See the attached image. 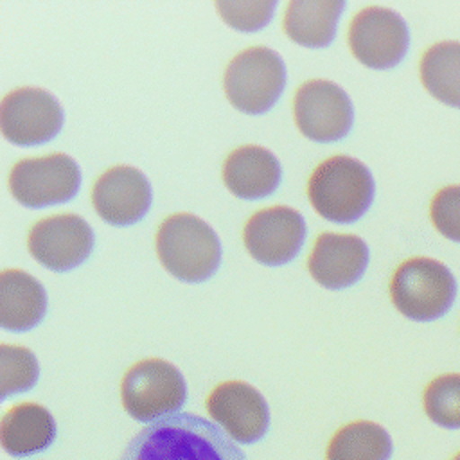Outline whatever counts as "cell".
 I'll list each match as a JSON object with an SVG mask.
<instances>
[{"mask_svg":"<svg viewBox=\"0 0 460 460\" xmlns=\"http://www.w3.org/2000/svg\"><path fill=\"white\" fill-rule=\"evenodd\" d=\"M119 460H246L244 453L210 420L174 413L140 429Z\"/></svg>","mask_w":460,"mask_h":460,"instance_id":"cell-1","label":"cell"},{"mask_svg":"<svg viewBox=\"0 0 460 460\" xmlns=\"http://www.w3.org/2000/svg\"><path fill=\"white\" fill-rule=\"evenodd\" d=\"M307 198L313 208L334 223L359 219L374 199V178L368 167L350 156L336 155L311 172Z\"/></svg>","mask_w":460,"mask_h":460,"instance_id":"cell-2","label":"cell"},{"mask_svg":"<svg viewBox=\"0 0 460 460\" xmlns=\"http://www.w3.org/2000/svg\"><path fill=\"white\" fill-rule=\"evenodd\" d=\"M162 266L183 282H201L219 266L221 244L216 232L192 214L167 216L155 237Z\"/></svg>","mask_w":460,"mask_h":460,"instance_id":"cell-3","label":"cell"},{"mask_svg":"<svg viewBox=\"0 0 460 460\" xmlns=\"http://www.w3.org/2000/svg\"><path fill=\"white\" fill-rule=\"evenodd\" d=\"M390 296L402 316L429 322L449 311L456 296V282L442 262L413 257L395 270L390 280Z\"/></svg>","mask_w":460,"mask_h":460,"instance_id":"cell-4","label":"cell"},{"mask_svg":"<svg viewBox=\"0 0 460 460\" xmlns=\"http://www.w3.org/2000/svg\"><path fill=\"white\" fill-rule=\"evenodd\" d=\"M286 86L282 58L268 47H250L230 59L223 88L234 108L248 115L268 111Z\"/></svg>","mask_w":460,"mask_h":460,"instance_id":"cell-5","label":"cell"},{"mask_svg":"<svg viewBox=\"0 0 460 460\" xmlns=\"http://www.w3.org/2000/svg\"><path fill=\"white\" fill-rule=\"evenodd\" d=\"M187 399L181 372L156 358L131 365L120 383V401L129 417L137 420H158L174 415Z\"/></svg>","mask_w":460,"mask_h":460,"instance_id":"cell-6","label":"cell"},{"mask_svg":"<svg viewBox=\"0 0 460 460\" xmlns=\"http://www.w3.org/2000/svg\"><path fill=\"white\" fill-rule=\"evenodd\" d=\"M81 185V171L65 153L23 158L9 172V190L14 199L31 208L66 203Z\"/></svg>","mask_w":460,"mask_h":460,"instance_id":"cell-7","label":"cell"},{"mask_svg":"<svg viewBox=\"0 0 460 460\" xmlns=\"http://www.w3.org/2000/svg\"><path fill=\"white\" fill-rule=\"evenodd\" d=\"M293 117L304 137L314 142H334L343 138L354 120L349 95L327 79L302 83L293 99Z\"/></svg>","mask_w":460,"mask_h":460,"instance_id":"cell-8","label":"cell"},{"mask_svg":"<svg viewBox=\"0 0 460 460\" xmlns=\"http://www.w3.org/2000/svg\"><path fill=\"white\" fill-rule=\"evenodd\" d=\"M347 40L359 63L385 70L402 61L410 45V32L395 11L370 5L352 18Z\"/></svg>","mask_w":460,"mask_h":460,"instance_id":"cell-9","label":"cell"},{"mask_svg":"<svg viewBox=\"0 0 460 460\" xmlns=\"http://www.w3.org/2000/svg\"><path fill=\"white\" fill-rule=\"evenodd\" d=\"M63 126V108L41 88L23 86L9 92L0 106L4 137L16 146H40L52 140Z\"/></svg>","mask_w":460,"mask_h":460,"instance_id":"cell-10","label":"cell"},{"mask_svg":"<svg viewBox=\"0 0 460 460\" xmlns=\"http://www.w3.org/2000/svg\"><path fill=\"white\" fill-rule=\"evenodd\" d=\"M27 246L31 255L52 271L83 264L93 248V232L77 214H56L32 225Z\"/></svg>","mask_w":460,"mask_h":460,"instance_id":"cell-11","label":"cell"},{"mask_svg":"<svg viewBox=\"0 0 460 460\" xmlns=\"http://www.w3.org/2000/svg\"><path fill=\"white\" fill-rule=\"evenodd\" d=\"M304 239V217L295 208L284 205L257 210L243 228L248 253L266 266H280L295 259Z\"/></svg>","mask_w":460,"mask_h":460,"instance_id":"cell-12","label":"cell"},{"mask_svg":"<svg viewBox=\"0 0 460 460\" xmlns=\"http://www.w3.org/2000/svg\"><path fill=\"white\" fill-rule=\"evenodd\" d=\"M208 415L239 444H253L270 426L264 397L244 381L219 383L207 397Z\"/></svg>","mask_w":460,"mask_h":460,"instance_id":"cell-13","label":"cell"},{"mask_svg":"<svg viewBox=\"0 0 460 460\" xmlns=\"http://www.w3.org/2000/svg\"><path fill=\"white\" fill-rule=\"evenodd\" d=\"M151 185L144 172L131 165H115L92 187V203L110 225L128 226L140 221L151 205Z\"/></svg>","mask_w":460,"mask_h":460,"instance_id":"cell-14","label":"cell"},{"mask_svg":"<svg viewBox=\"0 0 460 460\" xmlns=\"http://www.w3.org/2000/svg\"><path fill=\"white\" fill-rule=\"evenodd\" d=\"M368 264V248L352 234H320L307 259L311 277L323 288L343 289L356 284Z\"/></svg>","mask_w":460,"mask_h":460,"instance_id":"cell-15","label":"cell"},{"mask_svg":"<svg viewBox=\"0 0 460 460\" xmlns=\"http://www.w3.org/2000/svg\"><path fill=\"white\" fill-rule=\"evenodd\" d=\"M282 169L275 155L261 146H241L223 164L226 189L243 199L270 196L280 183Z\"/></svg>","mask_w":460,"mask_h":460,"instance_id":"cell-16","label":"cell"},{"mask_svg":"<svg viewBox=\"0 0 460 460\" xmlns=\"http://www.w3.org/2000/svg\"><path fill=\"white\" fill-rule=\"evenodd\" d=\"M47 311L43 286L23 270H4L0 275V325L11 332L36 327Z\"/></svg>","mask_w":460,"mask_h":460,"instance_id":"cell-17","label":"cell"},{"mask_svg":"<svg viewBox=\"0 0 460 460\" xmlns=\"http://www.w3.org/2000/svg\"><path fill=\"white\" fill-rule=\"evenodd\" d=\"M56 437L54 417L36 402L11 406L0 422L2 447L18 458L45 451Z\"/></svg>","mask_w":460,"mask_h":460,"instance_id":"cell-18","label":"cell"},{"mask_svg":"<svg viewBox=\"0 0 460 460\" xmlns=\"http://www.w3.org/2000/svg\"><path fill=\"white\" fill-rule=\"evenodd\" d=\"M343 7V0H293L284 13V32L298 45L327 47L334 40Z\"/></svg>","mask_w":460,"mask_h":460,"instance_id":"cell-19","label":"cell"},{"mask_svg":"<svg viewBox=\"0 0 460 460\" xmlns=\"http://www.w3.org/2000/svg\"><path fill=\"white\" fill-rule=\"evenodd\" d=\"M392 438L388 431L370 420L341 426L327 444L325 460H388Z\"/></svg>","mask_w":460,"mask_h":460,"instance_id":"cell-20","label":"cell"},{"mask_svg":"<svg viewBox=\"0 0 460 460\" xmlns=\"http://www.w3.org/2000/svg\"><path fill=\"white\" fill-rule=\"evenodd\" d=\"M424 88L440 102L460 108V41L429 47L419 65Z\"/></svg>","mask_w":460,"mask_h":460,"instance_id":"cell-21","label":"cell"},{"mask_svg":"<svg viewBox=\"0 0 460 460\" xmlns=\"http://www.w3.org/2000/svg\"><path fill=\"white\" fill-rule=\"evenodd\" d=\"M422 404L431 422L446 429H460V374L435 377L424 390Z\"/></svg>","mask_w":460,"mask_h":460,"instance_id":"cell-22","label":"cell"},{"mask_svg":"<svg viewBox=\"0 0 460 460\" xmlns=\"http://www.w3.org/2000/svg\"><path fill=\"white\" fill-rule=\"evenodd\" d=\"M40 376L36 356L20 345H0V394L2 399L31 390Z\"/></svg>","mask_w":460,"mask_h":460,"instance_id":"cell-23","label":"cell"},{"mask_svg":"<svg viewBox=\"0 0 460 460\" xmlns=\"http://www.w3.org/2000/svg\"><path fill=\"white\" fill-rule=\"evenodd\" d=\"M277 7L275 0L262 2H216L221 18L234 29L253 32L262 29Z\"/></svg>","mask_w":460,"mask_h":460,"instance_id":"cell-24","label":"cell"},{"mask_svg":"<svg viewBox=\"0 0 460 460\" xmlns=\"http://www.w3.org/2000/svg\"><path fill=\"white\" fill-rule=\"evenodd\" d=\"M429 216L444 237L460 243V185L440 189L429 205Z\"/></svg>","mask_w":460,"mask_h":460,"instance_id":"cell-25","label":"cell"},{"mask_svg":"<svg viewBox=\"0 0 460 460\" xmlns=\"http://www.w3.org/2000/svg\"><path fill=\"white\" fill-rule=\"evenodd\" d=\"M453 460H460V451H458V453L453 456Z\"/></svg>","mask_w":460,"mask_h":460,"instance_id":"cell-26","label":"cell"}]
</instances>
